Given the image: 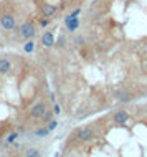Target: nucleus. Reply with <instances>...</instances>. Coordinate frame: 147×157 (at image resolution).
Masks as SVG:
<instances>
[{"mask_svg": "<svg viewBox=\"0 0 147 157\" xmlns=\"http://www.w3.org/2000/svg\"><path fill=\"white\" fill-rule=\"evenodd\" d=\"M73 137H74V141L79 142V144L91 142L96 137V129H94L93 126H83V127H79V129L74 131Z\"/></svg>", "mask_w": 147, "mask_h": 157, "instance_id": "f257e3e1", "label": "nucleus"}, {"mask_svg": "<svg viewBox=\"0 0 147 157\" xmlns=\"http://www.w3.org/2000/svg\"><path fill=\"white\" fill-rule=\"evenodd\" d=\"M18 33H20V36L23 38V40H30V38H33L36 35V25L35 22L30 18V20H27L25 23H22V27L18 28Z\"/></svg>", "mask_w": 147, "mask_h": 157, "instance_id": "f03ea898", "label": "nucleus"}, {"mask_svg": "<svg viewBox=\"0 0 147 157\" xmlns=\"http://www.w3.org/2000/svg\"><path fill=\"white\" fill-rule=\"evenodd\" d=\"M47 111H48V103L47 101H38V103H35L30 108V117L35 121H40Z\"/></svg>", "mask_w": 147, "mask_h": 157, "instance_id": "7ed1b4c3", "label": "nucleus"}, {"mask_svg": "<svg viewBox=\"0 0 147 157\" xmlns=\"http://www.w3.org/2000/svg\"><path fill=\"white\" fill-rule=\"evenodd\" d=\"M0 27L3 28V30L7 32H12L17 28V17L15 13H12V12H7V13H3L0 17Z\"/></svg>", "mask_w": 147, "mask_h": 157, "instance_id": "20e7f679", "label": "nucleus"}, {"mask_svg": "<svg viewBox=\"0 0 147 157\" xmlns=\"http://www.w3.org/2000/svg\"><path fill=\"white\" fill-rule=\"evenodd\" d=\"M38 10H40V15L41 17H47V18H53L58 12V7L53 5V3H48V2H40L38 3Z\"/></svg>", "mask_w": 147, "mask_h": 157, "instance_id": "39448f33", "label": "nucleus"}, {"mask_svg": "<svg viewBox=\"0 0 147 157\" xmlns=\"http://www.w3.org/2000/svg\"><path fill=\"white\" fill-rule=\"evenodd\" d=\"M111 119H112V122H114L116 126H124L126 122L129 121V113L126 111V109H117V111L112 113Z\"/></svg>", "mask_w": 147, "mask_h": 157, "instance_id": "423d86ee", "label": "nucleus"}, {"mask_svg": "<svg viewBox=\"0 0 147 157\" xmlns=\"http://www.w3.org/2000/svg\"><path fill=\"white\" fill-rule=\"evenodd\" d=\"M114 98L117 101H121V103H129V101L134 99V98H137V94L134 91H129V90H116Z\"/></svg>", "mask_w": 147, "mask_h": 157, "instance_id": "0eeeda50", "label": "nucleus"}, {"mask_svg": "<svg viewBox=\"0 0 147 157\" xmlns=\"http://www.w3.org/2000/svg\"><path fill=\"white\" fill-rule=\"evenodd\" d=\"M40 43L45 46V48H53L55 45H56V38H55V33L51 30H47L41 35L40 38Z\"/></svg>", "mask_w": 147, "mask_h": 157, "instance_id": "6e6552de", "label": "nucleus"}, {"mask_svg": "<svg viewBox=\"0 0 147 157\" xmlns=\"http://www.w3.org/2000/svg\"><path fill=\"white\" fill-rule=\"evenodd\" d=\"M13 70V66H12V61L7 60V58H0V75H8L10 71Z\"/></svg>", "mask_w": 147, "mask_h": 157, "instance_id": "1a4fd4ad", "label": "nucleus"}, {"mask_svg": "<svg viewBox=\"0 0 147 157\" xmlns=\"http://www.w3.org/2000/svg\"><path fill=\"white\" fill-rule=\"evenodd\" d=\"M65 23H66V30H70V32H74L79 27V20L76 18V17H73V18H68V17H66Z\"/></svg>", "mask_w": 147, "mask_h": 157, "instance_id": "9d476101", "label": "nucleus"}, {"mask_svg": "<svg viewBox=\"0 0 147 157\" xmlns=\"http://www.w3.org/2000/svg\"><path fill=\"white\" fill-rule=\"evenodd\" d=\"M48 134H50V129L47 127V124L41 126V127H38V129L35 131V136H36V137H47Z\"/></svg>", "mask_w": 147, "mask_h": 157, "instance_id": "9b49d317", "label": "nucleus"}, {"mask_svg": "<svg viewBox=\"0 0 147 157\" xmlns=\"http://www.w3.org/2000/svg\"><path fill=\"white\" fill-rule=\"evenodd\" d=\"M25 155L27 157H40L41 152H40V149H36V147H32V149H28L25 152Z\"/></svg>", "mask_w": 147, "mask_h": 157, "instance_id": "f8f14e48", "label": "nucleus"}, {"mask_svg": "<svg viewBox=\"0 0 147 157\" xmlns=\"http://www.w3.org/2000/svg\"><path fill=\"white\" fill-rule=\"evenodd\" d=\"M50 119H53V109H48V111L43 114V117H41L40 121H43V124H47Z\"/></svg>", "mask_w": 147, "mask_h": 157, "instance_id": "ddd939ff", "label": "nucleus"}, {"mask_svg": "<svg viewBox=\"0 0 147 157\" xmlns=\"http://www.w3.org/2000/svg\"><path fill=\"white\" fill-rule=\"evenodd\" d=\"M33 48H35V43H33V41H32V38H30V40H28L27 43H25L23 50H25L27 53H32V52H33Z\"/></svg>", "mask_w": 147, "mask_h": 157, "instance_id": "4468645a", "label": "nucleus"}, {"mask_svg": "<svg viewBox=\"0 0 147 157\" xmlns=\"http://www.w3.org/2000/svg\"><path fill=\"white\" fill-rule=\"evenodd\" d=\"M47 127L50 129V132H51V131H55L58 127V121L56 119H50L48 122H47Z\"/></svg>", "mask_w": 147, "mask_h": 157, "instance_id": "2eb2a0df", "label": "nucleus"}, {"mask_svg": "<svg viewBox=\"0 0 147 157\" xmlns=\"http://www.w3.org/2000/svg\"><path fill=\"white\" fill-rule=\"evenodd\" d=\"M50 20H51V18H47V17H41V18L38 20V25H40V27H48Z\"/></svg>", "mask_w": 147, "mask_h": 157, "instance_id": "dca6fc26", "label": "nucleus"}, {"mask_svg": "<svg viewBox=\"0 0 147 157\" xmlns=\"http://www.w3.org/2000/svg\"><path fill=\"white\" fill-rule=\"evenodd\" d=\"M60 113H61V108H60L58 104H55V108H53V114H55V116H58Z\"/></svg>", "mask_w": 147, "mask_h": 157, "instance_id": "f3484780", "label": "nucleus"}, {"mask_svg": "<svg viewBox=\"0 0 147 157\" xmlns=\"http://www.w3.org/2000/svg\"><path fill=\"white\" fill-rule=\"evenodd\" d=\"M17 137H18V134H17V132H12L10 136H8V142H13Z\"/></svg>", "mask_w": 147, "mask_h": 157, "instance_id": "a211bd4d", "label": "nucleus"}, {"mask_svg": "<svg viewBox=\"0 0 147 157\" xmlns=\"http://www.w3.org/2000/svg\"><path fill=\"white\" fill-rule=\"evenodd\" d=\"M65 41H66L65 35H61V36H60V40H58V46H65Z\"/></svg>", "mask_w": 147, "mask_h": 157, "instance_id": "6ab92c4d", "label": "nucleus"}, {"mask_svg": "<svg viewBox=\"0 0 147 157\" xmlns=\"http://www.w3.org/2000/svg\"><path fill=\"white\" fill-rule=\"evenodd\" d=\"M74 41H76L78 45H83V41H85V38H83V36H78V38H76V40H74Z\"/></svg>", "mask_w": 147, "mask_h": 157, "instance_id": "aec40b11", "label": "nucleus"}, {"mask_svg": "<svg viewBox=\"0 0 147 157\" xmlns=\"http://www.w3.org/2000/svg\"><path fill=\"white\" fill-rule=\"evenodd\" d=\"M33 2H35V3H36V5H38V3L41 2V0H33Z\"/></svg>", "mask_w": 147, "mask_h": 157, "instance_id": "412c9836", "label": "nucleus"}]
</instances>
